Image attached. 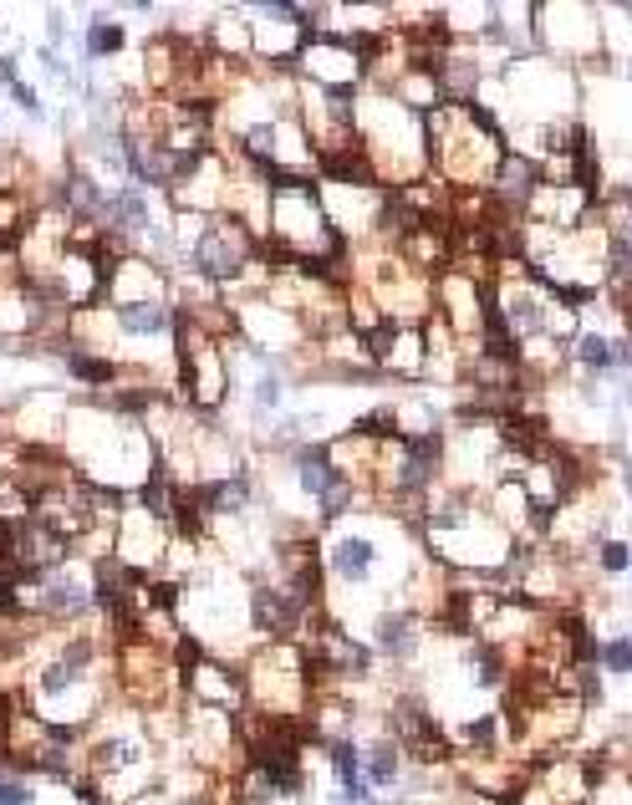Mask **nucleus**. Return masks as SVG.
<instances>
[{
	"instance_id": "1",
	"label": "nucleus",
	"mask_w": 632,
	"mask_h": 805,
	"mask_svg": "<svg viewBox=\"0 0 632 805\" xmlns=\"http://www.w3.org/2000/svg\"><path fill=\"white\" fill-rule=\"evenodd\" d=\"M306 617H312V607L302 602V597L286 587V581H255V592H251V622H255V632L261 638H271V642H286L296 628H302Z\"/></svg>"
},
{
	"instance_id": "2",
	"label": "nucleus",
	"mask_w": 632,
	"mask_h": 805,
	"mask_svg": "<svg viewBox=\"0 0 632 805\" xmlns=\"http://www.w3.org/2000/svg\"><path fill=\"white\" fill-rule=\"evenodd\" d=\"M113 327L133 342H164L174 332V306L159 296H139V302H113Z\"/></svg>"
},
{
	"instance_id": "3",
	"label": "nucleus",
	"mask_w": 632,
	"mask_h": 805,
	"mask_svg": "<svg viewBox=\"0 0 632 805\" xmlns=\"http://www.w3.org/2000/svg\"><path fill=\"white\" fill-rule=\"evenodd\" d=\"M373 567H378V541L373 536H337L327 561H322V571H332L337 581H353V587H367Z\"/></svg>"
},
{
	"instance_id": "4",
	"label": "nucleus",
	"mask_w": 632,
	"mask_h": 805,
	"mask_svg": "<svg viewBox=\"0 0 632 805\" xmlns=\"http://www.w3.org/2000/svg\"><path fill=\"white\" fill-rule=\"evenodd\" d=\"M418 628H424V612L414 607H393V612L378 617V628H373V648L393 663H408L418 653Z\"/></svg>"
},
{
	"instance_id": "5",
	"label": "nucleus",
	"mask_w": 632,
	"mask_h": 805,
	"mask_svg": "<svg viewBox=\"0 0 632 805\" xmlns=\"http://www.w3.org/2000/svg\"><path fill=\"white\" fill-rule=\"evenodd\" d=\"M37 592H41V617H51V622H77V617L92 612V592L67 571H51Z\"/></svg>"
},
{
	"instance_id": "6",
	"label": "nucleus",
	"mask_w": 632,
	"mask_h": 805,
	"mask_svg": "<svg viewBox=\"0 0 632 805\" xmlns=\"http://www.w3.org/2000/svg\"><path fill=\"white\" fill-rule=\"evenodd\" d=\"M363 781L373 791H398L404 785V750H398L393 734H383V740H373L363 750Z\"/></svg>"
},
{
	"instance_id": "7",
	"label": "nucleus",
	"mask_w": 632,
	"mask_h": 805,
	"mask_svg": "<svg viewBox=\"0 0 632 805\" xmlns=\"http://www.w3.org/2000/svg\"><path fill=\"white\" fill-rule=\"evenodd\" d=\"M459 744H465V750H475V755H490L495 744H500V714L469 719L465 730H459Z\"/></svg>"
},
{
	"instance_id": "8",
	"label": "nucleus",
	"mask_w": 632,
	"mask_h": 805,
	"mask_svg": "<svg viewBox=\"0 0 632 805\" xmlns=\"http://www.w3.org/2000/svg\"><path fill=\"white\" fill-rule=\"evenodd\" d=\"M597 668H608V673H628L632 668V653H628V638H612V642H597Z\"/></svg>"
},
{
	"instance_id": "9",
	"label": "nucleus",
	"mask_w": 632,
	"mask_h": 805,
	"mask_svg": "<svg viewBox=\"0 0 632 805\" xmlns=\"http://www.w3.org/2000/svg\"><path fill=\"white\" fill-rule=\"evenodd\" d=\"M6 92H11V102L21 108L26 118H31V123H41V118H47V108H41V92L31 88V82H16V88H6Z\"/></svg>"
},
{
	"instance_id": "10",
	"label": "nucleus",
	"mask_w": 632,
	"mask_h": 805,
	"mask_svg": "<svg viewBox=\"0 0 632 805\" xmlns=\"http://www.w3.org/2000/svg\"><path fill=\"white\" fill-rule=\"evenodd\" d=\"M597 556H602V571H608V577H622V571H628V546L622 541H597Z\"/></svg>"
},
{
	"instance_id": "11",
	"label": "nucleus",
	"mask_w": 632,
	"mask_h": 805,
	"mask_svg": "<svg viewBox=\"0 0 632 805\" xmlns=\"http://www.w3.org/2000/svg\"><path fill=\"white\" fill-rule=\"evenodd\" d=\"M0 805H37V791L26 781H11V775H0Z\"/></svg>"
},
{
	"instance_id": "12",
	"label": "nucleus",
	"mask_w": 632,
	"mask_h": 805,
	"mask_svg": "<svg viewBox=\"0 0 632 805\" xmlns=\"http://www.w3.org/2000/svg\"><path fill=\"white\" fill-rule=\"evenodd\" d=\"M16 82H21V62L6 51V57H0V88H16Z\"/></svg>"
}]
</instances>
